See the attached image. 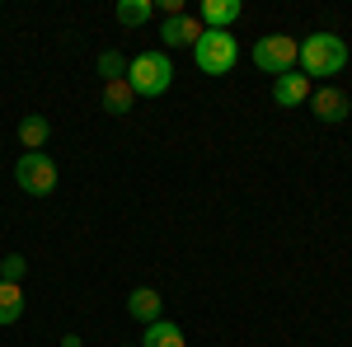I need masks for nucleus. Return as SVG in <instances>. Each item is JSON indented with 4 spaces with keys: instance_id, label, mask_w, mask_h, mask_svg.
Returning <instances> with one entry per match:
<instances>
[{
    "instance_id": "1",
    "label": "nucleus",
    "mask_w": 352,
    "mask_h": 347,
    "mask_svg": "<svg viewBox=\"0 0 352 347\" xmlns=\"http://www.w3.org/2000/svg\"><path fill=\"white\" fill-rule=\"evenodd\" d=\"M300 71H305V80L310 76H338L343 66H348V43L338 38V33H310L305 43H300Z\"/></svg>"
},
{
    "instance_id": "2",
    "label": "nucleus",
    "mask_w": 352,
    "mask_h": 347,
    "mask_svg": "<svg viewBox=\"0 0 352 347\" xmlns=\"http://www.w3.org/2000/svg\"><path fill=\"white\" fill-rule=\"evenodd\" d=\"M169 80H174V61L164 52H141L127 61V85L141 99H160L164 89H169Z\"/></svg>"
},
{
    "instance_id": "3",
    "label": "nucleus",
    "mask_w": 352,
    "mask_h": 347,
    "mask_svg": "<svg viewBox=\"0 0 352 347\" xmlns=\"http://www.w3.org/2000/svg\"><path fill=\"white\" fill-rule=\"evenodd\" d=\"M192 61H197L202 76H230L235 61H240V43H235L226 28H207V33L197 38V47H192Z\"/></svg>"
},
{
    "instance_id": "4",
    "label": "nucleus",
    "mask_w": 352,
    "mask_h": 347,
    "mask_svg": "<svg viewBox=\"0 0 352 347\" xmlns=\"http://www.w3.org/2000/svg\"><path fill=\"white\" fill-rule=\"evenodd\" d=\"M296 56H300V43L296 38H287V33H268V38H258L254 43V52H249V61L263 71V76H287V71H296Z\"/></svg>"
},
{
    "instance_id": "5",
    "label": "nucleus",
    "mask_w": 352,
    "mask_h": 347,
    "mask_svg": "<svg viewBox=\"0 0 352 347\" xmlns=\"http://www.w3.org/2000/svg\"><path fill=\"white\" fill-rule=\"evenodd\" d=\"M14 183L24 188L28 197H52V192H56V164H52V155H43V150H24L19 164H14Z\"/></svg>"
},
{
    "instance_id": "6",
    "label": "nucleus",
    "mask_w": 352,
    "mask_h": 347,
    "mask_svg": "<svg viewBox=\"0 0 352 347\" xmlns=\"http://www.w3.org/2000/svg\"><path fill=\"white\" fill-rule=\"evenodd\" d=\"M207 28H202V19H192V14H174V19H164L160 24V43L164 47H197V38H202Z\"/></svg>"
},
{
    "instance_id": "7",
    "label": "nucleus",
    "mask_w": 352,
    "mask_h": 347,
    "mask_svg": "<svg viewBox=\"0 0 352 347\" xmlns=\"http://www.w3.org/2000/svg\"><path fill=\"white\" fill-rule=\"evenodd\" d=\"M310 80L305 76H296V71H287V76H277L272 80V104L277 108H300V104H310Z\"/></svg>"
},
{
    "instance_id": "8",
    "label": "nucleus",
    "mask_w": 352,
    "mask_h": 347,
    "mask_svg": "<svg viewBox=\"0 0 352 347\" xmlns=\"http://www.w3.org/2000/svg\"><path fill=\"white\" fill-rule=\"evenodd\" d=\"M310 108H315V117H320V122H343V117L352 113L348 94H343V89H333V85L315 89V94H310Z\"/></svg>"
},
{
    "instance_id": "9",
    "label": "nucleus",
    "mask_w": 352,
    "mask_h": 347,
    "mask_svg": "<svg viewBox=\"0 0 352 347\" xmlns=\"http://www.w3.org/2000/svg\"><path fill=\"white\" fill-rule=\"evenodd\" d=\"M160 291H155V287H136L132 295H127V315H132V320H141V324H155L160 320Z\"/></svg>"
},
{
    "instance_id": "10",
    "label": "nucleus",
    "mask_w": 352,
    "mask_h": 347,
    "mask_svg": "<svg viewBox=\"0 0 352 347\" xmlns=\"http://www.w3.org/2000/svg\"><path fill=\"white\" fill-rule=\"evenodd\" d=\"M141 347H188V338H184V328L169 320H155L146 324V333H141Z\"/></svg>"
},
{
    "instance_id": "11",
    "label": "nucleus",
    "mask_w": 352,
    "mask_h": 347,
    "mask_svg": "<svg viewBox=\"0 0 352 347\" xmlns=\"http://www.w3.org/2000/svg\"><path fill=\"white\" fill-rule=\"evenodd\" d=\"M240 14H244L240 0H207V5H202V19L212 28H226V33H230V24H235Z\"/></svg>"
},
{
    "instance_id": "12",
    "label": "nucleus",
    "mask_w": 352,
    "mask_h": 347,
    "mask_svg": "<svg viewBox=\"0 0 352 347\" xmlns=\"http://www.w3.org/2000/svg\"><path fill=\"white\" fill-rule=\"evenodd\" d=\"M47 136H52V122H47V117H38V113H28L24 122H19V141H24V150H43V146H47Z\"/></svg>"
},
{
    "instance_id": "13",
    "label": "nucleus",
    "mask_w": 352,
    "mask_h": 347,
    "mask_svg": "<svg viewBox=\"0 0 352 347\" xmlns=\"http://www.w3.org/2000/svg\"><path fill=\"white\" fill-rule=\"evenodd\" d=\"M132 104H136V94H132V85H127V80H109V85H104V108H109L113 117L132 113Z\"/></svg>"
},
{
    "instance_id": "14",
    "label": "nucleus",
    "mask_w": 352,
    "mask_h": 347,
    "mask_svg": "<svg viewBox=\"0 0 352 347\" xmlns=\"http://www.w3.org/2000/svg\"><path fill=\"white\" fill-rule=\"evenodd\" d=\"M151 10H155V0H118V5H113L118 24H127V28L146 24V19H151Z\"/></svg>"
},
{
    "instance_id": "15",
    "label": "nucleus",
    "mask_w": 352,
    "mask_h": 347,
    "mask_svg": "<svg viewBox=\"0 0 352 347\" xmlns=\"http://www.w3.org/2000/svg\"><path fill=\"white\" fill-rule=\"evenodd\" d=\"M24 315V291L14 282H0V324H14Z\"/></svg>"
},
{
    "instance_id": "16",
    "label": "nucleus",
    "mask_w": 352,
    "mask_h": 347,
    "mask_svg": "<svg viewBox=\"0 0 352 347\" xmlns=\"http://www.w3.org/2000/svg\"><path fill=\"white\" fill-rule=\"evenodd\" d=\"M99 76H104V85L109 80H127V56L118 52V47H113V52H99Z\"/></svg>"
},
{
    "instance_id": "17",
    "label": "nucleus",
    "mask_w": 352,
    "mask_h": 347,
    "mask_svg": "<svg viewBox=\"0 0 352 347\" xmlns=\"http://www.w3.org/2000/svg\"><path fill=\"white\" fill-rule=\"evenodd\" d=\"M24 272H28V258L24 254H10V258H0V282H24Z\"/></svg>"
},
{
    "instance_id": "18",
    "label": "nucleus",
    "mask_w": 352,
    "mask_h": 347,
    "mask_svg": "<svg viewBox=\"0 0 352 347\" xmlns=\"http://www.w3.org/2000/svg\"><path fill=\"white\" fill-rule=\"evenodd\" d=\"M61 347H85V343L76 338V333H66V338H61Z\"/></svg>"
}]
</instances>
